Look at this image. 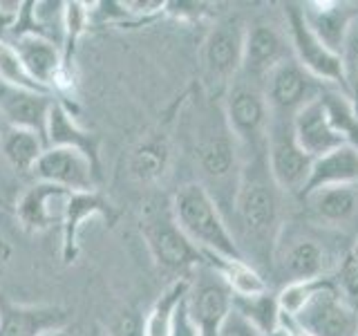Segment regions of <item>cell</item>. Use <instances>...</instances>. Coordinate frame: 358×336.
I'll use <instances>...</instances> for the list:
<instances>
[{
	"instance_id": "6da1fadb",
	"label": "cell",
	"mask_w": 358,
	"mask_h": 336,
	"mask_svg": "<svg viewBox=\"0 0 358 336\" xmlns=\"http://www.w3.org/2000/svg\"><path fill=\"white\" fill-rule=\"evenodd\" d=\"M282 193L266 166L264 150L242 157V171L233 197V220L238 224V244L246 260L273 262V249L282 231Z\"/></svg>"
},
{
	"instance_id": "7a4b0ae2",
	"label": "cell",
	"mask_w": 358,
	"mask_h": 336,
	"mask_svg": "<svg viewBox=\"0 0 358 336\" xmlns=\"http://www.w3.org/2000/svg\"><path fill=\"white\" fill-rule=\"evenodd\" d=\"M195 160L204 182H199L222 209L224 202L233 206L235 188L242 171V150L238 139L224 117L222 104L208 106L197 123L195 132Z\"/></svg>"
},
{
	"instance_id": "3957f363",
	"label": "cell",
	"mask_w": 358,
	"mask_h": 336,
	"mask_svg": "<svg viewBox=\"0 0 358 336\" xmlns=\"http://www.w3.org/2000/svg\"><path fill=\"white\" fill-rule=\"evenodd\" d=\"M338 235L313 222L300 227L285 222L273 249V262L287 283L331 278L345 255L336 249Z\"/></svg>"
},
{
	"instance_id": "277c9868",
	"label": "cell",
	"mask_w": 358,
	"mask_h": 336,
	"mask_svg": "<svg viewBox=\"0 0 358 336\" xmlns=\"http://www.w3.org/2000/svg\"><path fill=\"white\" fill-rule=\"evenodd\" d=\"M171 209L177 227L204 255L244 258L222 209L199 182L179 186L171 200Z\"/></svg>"
},
{
	"instance_id": "5b68a950",
	"label": "cell",
	"mask_w": 358,
	"mask_h": 336,
	"mask_svg": "<svg viewBox=\"0 0 358 336\" xmlns=\"http://www.w3.org/2000/svg\"><path fill=\"white\" fill-rule=\"evenodd\" d=\"M222 110L233 137L240 144L242 157L264 150L271 108L266 104L264 88L260 81L238 74L224 90Z\"/></svg>"
},
{
	"instance_id": "8992f818",
	"label": "cell",
	"mask_w": 358,
	"mask_h": 336,
	"mask_svg": "<svg viewBox=\"0 0 358 336\" xmlns=\"http://www.w3.org/2000/svg\"><path fill=\"white\" fill-rule=\"evenodd\" d=\"M141 235L152 260L166 272L179 274V278H188L190 272L204 265V253L177 227L171 202H157L143 211Z\"/></svg>"
},
{
	"instance_id": "52a82bcc",
	"label": "cell",
	"mask_w": 358,
	"mask_h": 336,
	"mask_svg": "<svg viewBox=\"0 0 358 336\" xmlns=\"http://www.w3.org/2000/svg\"><path fill=\"white\" fill-rule=\"evenodd\" d=\"M291 119L294 117L273 115L271 112L266 139H264V155H266L268 173H271L280 193L302 197L309 184L313 160L300 148L294 134V126H291Z\"/></svg>"
},
{
	"instance_id": "ba28073f",
	"label": "cell",
	"mask_w": 358,
	"mask_h": 336,
	"mask_svg": "<svg viewBox=\"0 0 358 336\" xmlns=\"http://www.w3.org/2000/svg\"><path fill=\"white\" fill-rule=\"evenodd\" d=\"M287 321L309 336H358V305L338 289L334 276L322 278L300 312Z\"/></svg>"
},
{
	"instance_id": "9c48e42d",
	"label": "cell",
	"mask_w": 358,
	"mask_h": 336,
	"mask_svg": "<svg viewBox=\"0 0 358 336\" xmlns=\"http://www.w3.org/2000/svg\"><path fill=\"white\" fill-rule=\"evenodd\" d=\"M246 25L235 16L222 18L213 25L201 43V72L208 88L227 90L242 70Z\"/></svg>"
},
{
	"instance_id": "30bf717a",
	"label": "cell",
	"mask_w": 358,
	"mask_h": 336,
	"mask_svg": "<svg viewBox=\"0 0 358 336\" xmlns=\"http://www.w3.org/2000/svg\"><path fill=\"white\" fill-rule=\"evenodd\" d=\"M287 18V31L291 43V56L305 72H309L320 83H331L343 90L345 94V78H343V65L341 56L331 52L316 34L307 25L305 16H302V7L289 3L285 7Z\"/></svg>"
},
{
	"instance_id": "8fae6325",
	"label": "cell",
	"mask_w": 358,
	"mask_h": 336,
	"mask_svg": "<svg viewBox=\"0 0 358 336\" xmlns=\"http://www.w3.org/2000/svg\"><path fill=\"white\" fill-rule=\"evenodd\" d=\"M7 41L14 48L22 70L45 92L72 90V67L65 63L61 45L36 36V34H16Z\"/></svg>"
},
{
	"instance_id": "7c38bea8",
	"label": "cell",
	"mask_w": 358,
	"mask_h": 336,
	"mask_svg": "<svg viewBox=\"0 0 358 336\" xmlns=\"http://www.w3.org/2000/svg\"><path fill=\"white\" fill-rule=\"evenodd\" d=\"M186 305L199 336H217L224 318L233 309V294L224 285V280L204 262L197 267L195 280H190Z\"/></svg>"
},
{
	"instance_id": "4fadbf2b",
	"label": "cell",
	"mask_w": 358,
	"mask_h": 336,
	"mask_svg": "<svg viewBox=\"0 0 358 336\" xmlns=\"http://www.w3.org/2000/svg\"><path fill=\"white\" fill-rule=\"evenodd\" d=\"M41 182L61 186L72 193H92L99 182V164L76 148H45L34 168Z\"/></svg>"
},
{
	"instance_id": "5bb4252c",
	"label": "cell",
	"mask_w": 358,
	"mask_h": 336,
	"mask_svg": "<svg viewBox=\"0 0 358 336\" xmlns=\"http://www.w3.org/2000/svg\"><path fill=\"white\" fill-rule=\"evenodd\" d=\"M262 88L273 115L285 117H294L311 99L320 97L316 94V78L302 70L294 56H287L282 63H278L264 78Z\"/></svg>"
},
{
	"instance_id": "9a60e30c",
	"label": "cell",
	"mask_w": 358,
	"mask_h": 336,
	"mask_svg": "<svg viewBox=\"0 0 358 336\" xmlns=\"http://www.w3.org/2000/svg\"><path fill=\"white\" fill-rule=\"evenodd\" d=\"M54 94L43 90L22 88L0 78V115L9 128H22L41 134L48 144V119L54 106Z\"/></svg>"
},
{
	"instance_id": "2e32d148",
	"label": "cell",
	"mask_w": 358,
	"mask_h": 336,
	"mask_svg": "<svg viewBox=\"0 0 358 336\" xmlns=\"http://www.w3.org/2000/svg\"><path fill=\"white\" fill-rule=\"evenodd\" d=\"M309 222L341 233L358 224V184L322 186L302 195Z\"/></svg>"
},
{
	"instance_id": "e0dca14e",
	"label": "cell",
	"mask_w": 358,
	"mask_h": 336,
	"mask_svg": "<svg viewBox=\"0 0 358 336\" xmlns=\"http://www.w3.org/2000/svg\"><path fill=\"white\" fill-rule=\"evenodd\" d=\"M72 195L74 193L67 188L38 182L27 188V193L20 197L16 216L22 222V227L29 231H48L63 224Z\"/></svg>"
},
{
	"instance_id": "ac0fdd59",
	"label": "cell",
	"mask_w": 358,
	"mask_h": 336,
	"mask_svg": "<svg viewBox=\"0 0 358 336\" xmlns=\"http://www.w3.org/2000/svg\"><path fill=\"white\" fill-rule=\"evenodd\" d=\"M291 126H294V134L300 144V148L305 150L311 160H318V157L327 155L345 144L341 134L331 126V119H329L322 94L311 99L307 106H302L294 115V119H291Z\"/></svg>"
},
{
	"instance_id": "d6986e66",
	"label": "cell",
	"mask_w": 358,
	"mask_h": 336,
	"mask_svg": "<svg viewBox=\"0 0 358 336\" xmlns=\"http://www.w3.org/2000/svg\"><path fill=\"white\" fill-rule=\"evenodd\" d=\"M70 314L59 305H16L0 296V336H41L67 328Z\"/></svg>"
},
{
	"instance_id": "ffe728a7",
	"label": "cell",
	"mask_w": 358,
	"mask_h": 336,
	"mask_svg": "<svg viewBox=\"0 0 358 336\" xmlns=\"http://www.w3.org/2000/svg\"><path fill=\"white\" fill-rule=\"evenodd\" d=\"M287 43L275 27L257 22L253 27H246L244 38V61L240 74L253 78V81L264 83L268 72L278 63L287 59Z\"/></svg>"
},
{
	"instance_id": "44dd1931",
	"label": "cell",
	"mask_w": 358,
	"mask_h": 336,
	"mask_svg": "<svg viewBox=\"0 0 358 336\" xmlns=\"http://www.w3.org/2000/svg\"><path fill=\"white\" fill-rule=\"evenodd\" d=\"M171 132L166 126L155 128L143 134L139 144L130 150L128 157V175L139 184H155L166 175L171 166Z\"/></svg>"
},
{
	"instance_id": "7402d4cb",
	"label": "cell",
	"mask_w": 358,
	"mask_h": 336,
	"mask_svg": "<svg viewBox=\"0 0 358 336\" xmlns=\"http://www.w3.org/2000/svg\"><path fill=\"white\" fill-rule=\"evenodd\" d=\"M103 216L106 220H115L110 202L101 197L96 190L92 193H74L70 204H67V213L63 220V262H74L78 253V233H81L83 224L94 218Z\"/></svg>"
},
{
	"instance_id": "603a6c76",
	"label": "cell",
	"mask_w": 358,
	"mask_h": 336,
	"mask_svg": "<svg viewBox=\"0 0 358 336\" xmlns=\"http://www.w3.org/2000/svg\"><path fill=\"white\" fill-rule=\"evenodd\" d=\"M52 146H59V148H76L99 164V139L76 121L72 110L59 99L54 101L50 119H48V148H52Z\"/></svg>"
},
{
	"instance_id": "cb8c5ba5",
	"label": "cell",
	"mask_w": 358,
	"mask_h": 336,
	"mask_svg": "<svg viewBox=\"0 0 358 336\" xmlns=\"http://www.w3.org/2000/svg\"><path fill=\"white\" fill-rule=\"evenodd\" d=\"M302 16H305L309 29L327 45L331 52L341 56V48L345 41L350 20L358 9H347V5L341 3H305Z\"/></svg>"
},
{
	"instance_id": "d4e9b609",
	"label": "cell",
	"mask_w": 358,
	"mask_h": 336,
	"mask_svg": "<svg viewBox=\"0 0 358 336\" xmlns=\"http://www.w3.org/2000/svg\"><path fill=\"white\" fill-rule=\"evenodd\" d=\"M341 184H358V148H354L350 144H343L336 150L313 160L305 193L322 186Z\"/></svg>"
},
{
	"instance_id": "484cf974",
	"label": "cell",
	"mask_w": 358,
	"mask_h": 336,
	"mask_svg": "<svg viewBox=\"0 0 358 336\" xmlns=\"http://www.w3.org/2000/svg\"><path fill=\"white\" fill-rule=\"evenodd\" d=\"M204 262L215 272L224 285L231 289L233 298H249L268 291L264 276L257 272V267L244 258H222V255H204Z\"/></svg>"
},
{
	"instance_id": "4316f807",
	"label": "cell",
	"mask_w": 358,
	"mask_h": 336,
	"mask_svg": "<svg viewBox=\"0 0 358 336\" xmlns=\"http://www.w3.org/2000/svg\"><path fill=\"white\" fill-rule=\"evenodd\" d=\"M190 278H177L168 285L145 314V336H171L177 307L188 296Z\"/></svg>"
},
{
	"instance_id": "83f0119b",
	"label": "cell",
	"mask_w": 358,
	"mask_h": 336,
	"mask_svg": "<svg viewBox=\"0 0 358 336\" xmlns=\"http://www.w3.org/2000/svg\"><path fill=\"white\" fill-rule=\"evenodd\" d=\"M48 148V144L41 134L22 128H9L3 137V153L9 160L11 166H16L18 171L34 173L41 155Z\"/></svg>"
},
{
	"instance_id": "f1b7e54d",
	"label": "cell",
	"mask_w": 358,
	"mask_h": 336,
	"mask_svg": "<svg viewBox=\"0 0 358 336\" xmlns=\"http://www.w3.org/2000/svg\"><path fill=\"white\" fill-rule=\"evenodd\" d=\"M233 309L240 312L251 325H255L262 336L275 332L280 328V323H282V314H280L278 307V296H273L271 291H264V294L249 296V298H233Z\"/></svg>"
},
{
	"instance_id": "f546056e",
	"label": "cell",
	"mask_w": 358,
	"mask_h": 336,
	"mask_svg": "<svg viewBox=\"0 0 358 336\" xmlns=\"http://www.w3.org/2000/svg\"><path fill=\"white\" fill-rule=\"evenodd\" d=\"M322 99L336 132L341 134L345 144L358 148V110L354 108L350 97L343 92H329L322 94Z\"/></svg>"
},
{
	"instance_id": "4dcf8cb0",
	"label": "cell",
	"mask_w": 358,
	"mask_h": 336,
	"mask_svg": "<svg viewBox=\"0 0 358 336\" xmlns=\"http://www.w3.org/2000/svg\"><path fill=\"white\" fill-rule=\"evenodd\" d=\"M341 65L345 78V94L350 97L354 108L358 110V11L350 20L343 48H341Z\"/></svg>"
},
{
	"instance_id": "1f68e13d",
	"label": "cell",
	"mask_w": 358,
	"mask_h": 336,
	"mask_svg": "<svg viewBox=\"0 0 358 336\" xmlns=\"http://www.w3.org/2000/svg\"><path fill=\"white\" fill-rule=\"evenodd\" d=\"M0 78H5V81H9V83L22 85V88L43 90V88H38L36 83L31 81L25 70H22V65L18 61L14 48H11V43L7 38H3V36H0ZM43 92H45V90H43Z\"/></svg>"
},
{
	"instance_id": "d6a6232c",
	"label": "cell",
	"mask_w": 358,
	"mask_h": 336,
	"mask_svg": "<svg viewBox=\"0 0 358 336\" xmlns=\"http://www.w3.org/2000/svg\"><path fill=\"white\" fill-rule=\"evenodd\" d=\"M106 336H145V314L137 309H123L108 325Z\"/></svg>"
},
{
	"instance_id": "836d02e7",
	"label": "cell",
	"mask_w": 358,
	"mask_h": 336,
	"mask_svg": "<svg viewBox=\"0 0 358 336\" xmlns=\"http://www.w3.org/2000/svg\"><path fill=\"white\" fill-rule=\"evenodd\" d=\"M334 280L343 294L350 298L354 305H358V262L354 260V255L350 251L343 255L338 269H336Z\"/></svg>"
},
{
	"instance_id": "e575fe53",
	"label": "cell",
	"mask_w": 358,
	"mask_h": 336,
	"mask_svg": "<svg viewBox=\"0 0 358 336\" xmlns=\"http://www.w3.org/2000/svg\"><path fill=\"white\" fill-rule=\"evenodd\" d=\"M217 336H262V334H260V330L255 328V325H251L249 321H246L240 312L231 309L229 316L224 318Z\"/></svg>"
},
{
	"instance_id": "d590c367",
	"label": "cell",
	"mask_w": 358,
	"mask_h": 336,
	"mask_svg": "<svg viewBox=\"0 0 358 336\" xmlns=\"http://www.w3.org/2000/svg\"><path fill=\"white\" fill-rule=\"evenodd\" d=\"M171 336H199L197 325L190 318V312L186 305V298L182 300V305L177 307L175 318H173V328H171Z\"/></svg>"
},
{
	"instance_id": "8d00e7d4",
	"label": "cell",
	"mask_w": 358,
	"mask_h": 336,
	"mask_svg": "<svg viewBox=\"0 0 358 336\" xmlns=\"http://www.w3.org/2000/svg\"><path fill=\"white\" fill-rule=\"evenodd\" d=\"M41 336H74V334L67 332V328H61V330H50V332H45Z\"/></svg>"
},
{
	"instance_id": "74e56055",
	"label": "cell",
	"mask_w": 358,
	"mask_h": 336,
	"mask_svg": "<svg viewBox=\"0 0 358 336\" xmlns=\"http://www.w3.org/2000/svg\"><path fill=\"white\" fill-rule=\"evenodd\" d=\"M350 253L354 255V260L358 262V238L354 240V244H352V249H350Z\"/></svg>"
}]
</instances>
